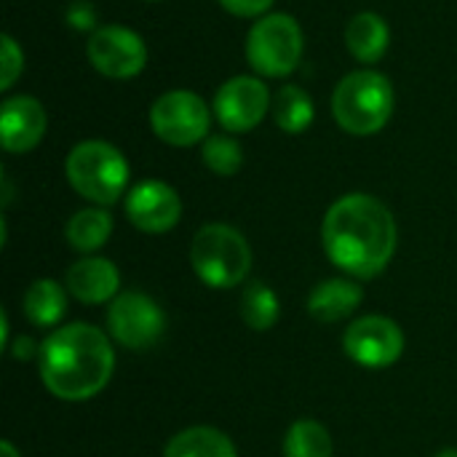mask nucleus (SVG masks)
<instances>
[{
  "instance_id": "obj_1",
  "label": "nucleus",
  "mask_w": 457,
  "mask_h": 457,
  "mask_svg": "<svg viewBox=\"0 0 457 457\" xmlns=\"http://www.w3.org/2000/svg\"><path fill=\"white\" fill-rule=\"evenodd\" d=\"M396 220L391 209L367 193L337 198L321 225V241L329 262L351 278L380 276L396 252Z\"/></svg>"
},
{
  "instance_id": "obj_2",
  "label": "nucleus",
  "mask_w": 457,
  "mask_h": 457,
  "mask_svg": "<svg viewBox=\"0 0 457 457\" xmlns=\"http://www.w3.org/2000/svg\"><path fill=\"white\" fill-rule=\"evenodd\" d=\"M40 380L62 402H88L102 394L115 370L110 337L94 324H67L54 329L37 353Z\"/></svg>"
},
{
  "instance_id": "obj_3",
  "label": "nucleus",
  "mask_w": 457,
  "mask_h": 457,
  "mask_svg": "<svg viewBox=\"0 0 457 457\" xmlns=\"http://www.w3.org/2000/svg\"><path fill=\"white\" fill-rule=\"evenodd\" d=\"M332 112L337 126L353 137L378 134L394 112L391 80L375 70H356L345 75L332 94Z\"/></svg>"
},
{
  "instance_id": "obj_4",
  "label": "nucleus",
  "mask_w": 457,
  "mask_h": 457,
  "mask_svg": "<svg viewBox=\"0 0 457 457\" xmlns=\"http://www.w3.org/2000/svg\"><path fill=\"white\" fill-rule=\"evenodd\" d=\"M190 265L206 287L233 289L244 284L252 270V249L233 225L209 222L190 244Z\"/></svg>"
},
{
  "instance_id": "obj_5",
  "label": "nucleus",
  "mask_w": 457,
  "mask_h": 457,
  "mask_svg": "<svg viewBox=\"0 0 457 457\" xmlns=\"http://www.w3.org/2000/svg\"><path fill=\"white\" fill-rule=\"evenodd\" d=\"M64 171L75 193L96 206L115 204L129 185V161L118 147L102 139L78 142L67 155Z\"/></svg>"
},
{
  "instance_id": "obj_6",
  "label": "nucleus",
  "mask_w": 457,
  "mask_h": 457,
  "mask_svg": "<svg viewBox=\"0 0 457 457\" xmlns=\"http://www.w3.org/2000/svg\"><path fill=\"white\" fill-rule=\"evenodd\" d=\"M246 59L265 78H284L303 59V29L289 13H265L246 37Z\"/></svg>"
},
{
  "instance_id": "obj_7",
  "label": "nucleus",
  "mask_w": 457,
  "mask_h": 457,
  "mask_svg": "<svg viewBox=\"0 0 457 457\" xmlns=\"http://www.w3.org/2000/svg\"><path fill=\"white\" fill-rule=\"evenodd\" d=\"M150 126L158 139L171 147H190L201 139H209L212 110L193 91H166L150 107Z\"/></svg>"
},
{
  "instance_id": "obj_8",
  "label": "nucleus",
  "mask_w": 457,
  "mask_h": 457,
  "mask_svg": "<svg viewBox=\"0 0 457 457\" xmlns=\"http://www.w3.org/2000/svg\"><path fill=\"white\" fill-rule=\"evenodd\" d=\"M107 332L129 351H147L163 337L166 313L142 292H120L107 308Z\"/></svg>"
},
{
  "instance_id": "obj_9",
  "label": "nucleus",
  "mask_w": 457,
  "mask_h": 457,
  "mask_svg": "<svg viewBox=\"0 0 457 457\" xmlns=\"http://www.w3.org/2000/svg\"><path fill=\"white\" fill-rule=\"evenodd\" d=\"M345 353L367 370H386L404 353V332L388 316H361L343 335Z\"/></svg>"
},
{
  "instance_id": "obj_10",
  "label": "nucleus",
  "mask_w": 457,
  "mask_h": 457,
  "mask_svg": "<svg viewBox=\"0 0 457 457\" xmlns=\"http://www.w3.org/2000/svg\"><path fill=\"white\" fill-rule=\"evenodd\" d=\"M88 62L94 64V70H99L107 78L115 80H129L134 75H139L147 64V46L145 40L120 24H107L99 27L86 46Z\"/></svg>"
},
{
  "instance_id": "obj_11",
  "label": "nucleus",
  "mask_w": 457,
  "mask_h": 457,
  "mask_svg": "<svg viewBox=\"0 0 457 457\" xmlns=\"http://www.w3.org/2000/svg\"><path fill=\"white\" fill-rule=\"evenodd\" d=\"M268 107L270 94L265 83L252 75H236L225 80L214 96V115L233 134L252 131L265 118Z\"/></svg>"
},
{
  "instance_id": "obj_12",
  "label": "nucleus",
  "mask_w": 457,
  "mask_h": 457,
  "mask_svg": "<svg viewBox=\"0 0 457 457\" xmlns=\"http://www.w3.org/2000/svg\"><path fill=\"white\" fill-rule=\"evenodd\" d=\"M126 217L142 233H166L182 217V201L177 190L161 179H145L129 190Z\"/></svg>"
},
{
  "instance_id": "obj_13",
  "label": "nucleus",
  "mask_w": 457,
  "mask_h": 457,
  "mask_svg": "<svg viewBox=\"0 0 457 457\" xmlns=\"http://www.w3.org/2000/svg\"><path fill=\"white\" fill-rule=\"evenodd\" d=\"M46 134V110L35 96H11L0 112V139L8 153H29Z\"/></svg>"
},
{
  "instance_id": "obj_14",
  "label": "nucleus",
  "mask_w": 457,
  "mask_h": 457,
  "mask_svg": "<svg viewBox=\"0 0 457 457\" xmlns=\"http://www.w3.org/2000/svg\"><path fill=\"white\" fill-rule=\"evenodd\" d=\"M64 287L67 292L86 305H102V303H112L118 297L120 289V273L115 268L112 260L104 257H83L78 262L70 265L67 276H64Z\"/></svg>"
},
{
  "instance_id": "obj_15",
  "label": "nucleus",
  "mask_w": 457,
  "mask_h": 457,
  "mask_svg": "<svg viewBox=\"0 0 457 457\" xmlns=\"http://www.w3.org/2000/svg\"><path fill=\"white\" fill-rule=\"evenodd\" d=\"M364 300V289L353 278H327L313 287L308 297V313L321 324H337L356 313Z\"/></svg>"
},
{
  "instance_id": "obj_16",
  "label": "nucleus",
  "mask_w": 457,
  "mask_h": 457,
  "mask_svg": "<svg viewBox=\"0 0 457 457\" xmlns=\"http://www.w3.org/2000/svg\"><path fill=\"white\" fill-rule=\"evenodd\" d=\"M388 43H391V29L386 19L375 11L356 13L345 27V46L364 64H375L388 51Z\"/></svg>"
},
{
  "instance_id": "obj_17",
  "label": "nucleus",
  "mask_w": 457,
  "mask_h": 457,
  "mask_svg": "<svg viewBox=\"0 0 457 457\" xmlns=\"http://www.w3.org/2000/svg\"><path fill=\"white\" fill-rule=\"evenodd\" d=\"M21 308H24V316L29 319V324L51 329L67 313V292L54 278H37L24 292Z\"/></svg>"
},
{
  "instance_id": "obj_18",
  "label": "nucleus",
  "mask_w": 457,
  "mask_h": 457,
  "mask_svg": "<svg viewBox=\"0 0 457 457\" xmlns=\"http://www.w3.org/2000/svg\"><path fill=\"white\" fill-rule=\"evenodd\" d=\"M163 457H238L236 445L212 426H193L171 436Z\"/></svg>"
},
{
  "instance_id": "obj_19",
  "label": "nucleus",
  "mask_w": 457,
  "mask_h": 457,
  "mask_svg": "<svg viewBox=\"0 0 457 457\" xmlns=\"http://www.w3.org/2000/svg\"><path fill=\"white\" fill-rule=\"evenodd\" d=\"M112 233V217L107 209L102 206H94V209H80L70 217L67 228H64V236H67V244L75 249V252H83V254H91L96 249H102L107 244Z\"/></svg>"
},
{
  "instance_id": "obj_20",
  "label": "nucleus",
  "mask_w": 457,
  "mask_h": 457,
  "mask_svg": "<svg viewBox=\"0 0 457 457\" xmlns=\"http://www.w3.org/2000/svg\"><path fill=\"white\" fill-rule=\"evenodd\" d=\"M316 118L313 99L300 86H281L273 99V120L287 134H303Z\"/></svg>"
},
{
  "instance_id": "obj_21",
  "label": "nucleus",
  "mask_w": 457,
  "mask_h": 457,
  "mask_svg": "<svg viewBox=\"0 0 457 457\" xmlns=\"http://www.w3.org/2000/svg\"><path fill=\"white\" fill-rule=\"evenodd\" d=\"M241 316L249 329L268 332L281 316V305L276 292L265 281H252L241 295Z\"/></svg>"
},
{
  "instance_id": "obj_22",
  "label": "nucleus",
  "mask_w": 457,
  "mask_h": 457,
  "mask_svg": "<svg viewBox=\"0 0 457 457\" xmlns=\"http://www.w3.org/2000/svg\"><path fill=\"white\" fill-rule=\"evenodd\" d=\"M284 457H332V436L316 420H297L287 431Z\"/></svg>"
},
{
  "instance_id": "obj_23",
  "label": "nucleus",
  "mask_w": 457,
  "mask_h": 457,
  "mask_svg": "<svg viewBox=\"0 0 457 457\" xmlns=\"http://www.w3.org/2000/svg\"><path fill=\"white\" fill-rule=\"evenodd\" d=\"M204 163L209 171L220 174V177H233L241 171L244 166V150L233 137L225 134H214L209 139H204Z\"/></svg>"
},
{
  "instance_id": "obj_24",
  "label": "nucleus",
  "mask_w": 457,
  "mask_h": 457,
  "mask_svg": "<svg viewBox=\"0 0 457 457\" xmlns=\"http://www.w3.org/2000/svg\"><path fill=\"white\" fill-rule=\"evenodd\" d=\"M21 67H24L21 48L16 46V40L11 35H3V78H0V91H8L13 86V80L21 75Z\"/></svg>"
},
{
  "instance_id": "obj_25",
  "label": "nucleus",
  "mask_w": 457,
  "mask_h": 457,
  "mask_svg": "<svg viewBox=\"0 0 457 457\" xmlns=\"http://www.w3.org/2000/svg\"><path fill=\"white\" fill-rule=\"evenodd\" d=\"M220 5H222L225 11L236 13V16H246V19H252V16H262V13H268V11H270V5H273V0H220Z\"/></svg>"
},
{
  "instance_id": "obj_26",
  "label": "nucleus",
  "mask_w": 457,
  "mask_h": 457,
  "mask_svg": "<svg viewBox=\"0 0 457 457\" xmlns=\"http://www.w3.org/2000/svg\"><path fill=\"white\" fill-rule=\"evenodd\" d=\"M37 353H40V345H35L29 337L16 340V351H13L16 359H29V356H37Z\"/></svg>"
},
{
  "instance_id": "obj_27",
  "label": "nucleus",
  "mask_w": 457,
  "mask_h": 457,
  "mask_svg": "<svg viewBox=\"0 0 457 457\" xmlns=\"http://www.w3.org/2000/svg\"><path fill=\"white\" fill-rule=\"evenodd\" d=\"M0 457H21V455L16 453V447H13L11 442H3V445H0Z\"/></svg>"
},
{
  "instance_id": "obj_28",
  "label": "nucleus",
  "mask_w": 457,
  "mask_h": 457,
  "mask_svg": "<svg viewBox=\"0 0 457 457\" xmlns=\"http://www.w3.org/2000/svg\"><path fill=\"white\" fill-rule=\"evenodd\" d=\"M436 457H457V450H453V447L450 450H442Z\"/></svg>"
}]
</instances>
